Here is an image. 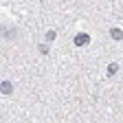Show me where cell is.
<instances>
[{
  "instance_id": "1",
  "label": "cell",
  "mask_w": 123,
  "mask_h": 123,
  "mask_svg": "<svg viewBox=\"0 0 123 123\" xmlns=\"http://www.w3.org/2000/svg\"><path fill=\"white\" fill-rule=\"evenodd\" d=\"M90 42V35L88 33H77L75 35V46H86Z\"/></svg>"
},
{
  "instance_id": "2",
  "label": "cell",
  "mask_w": 123,
  "mask_h": 123,
  "mask_svg": "<svg viewBox=\"0 0 123 123\" xmlns=\"http://www.w3.org/2000/svg\"><path fill=\"white\" fill-rule=\"evenodd\" d=\"M110 37L112 40H123V31L121 29H110Z\"/></svg>"
},
{
  "instance_id": "3",
  "label": "cell",
  "mask_w": 123,
  "mask_h": 123,
  "mask_svg": "<svg viewBox=\"0 0 123 123\" xmlns=\"http://www.w3.org/2000/svg\"><path fill=\"white\" fill-rule=\"evenodd\" d=\"M11 92H13V86H11L9 81H5V84H2V95H11Z\"/></svg>"
},
{
  "instance_id": "4",
  "label": "cell",
  "mask_w": 123,
  "mask_h": 123,
  "mask_svg": "<svg viewBox=\"0 0 123 123\" xmlns=\"http://www.w3.org/2000/svg\"><path fill=\"white\" fill-rule=\"evenodd\" d=\"M117 70H119V64H114V62H112V64L108 66V77H112V75H114Z\"/></svg>"
},
{
  "instance_id": "5",
  "label": "cell",
  "mask_w": 123,
  "mask_h": 123,
  "mask_svg": "<svg viewBox=\"0 0 123 123\" xmlns=\"http://www.w3.org/2000/svg\"><path fill=\"white\" fill-rule=\"evenodd\" d=\"M40 53H42V55H49V46H44V44H40Z\"/></svg>"
},
{
  "instance_id": "6",
  "label": "cell",
  "mask_w": 123,
  "mask_h": 123,
  "mask_svg": "<svg viewBox=\"0 0 123 123\" xmlns=\"http://www.w3.org/2000/svg\"><path fill=\"white\" fill-rule=\"evenodd\" d=\"M46 40L53 42V40H55V31H49V33H46Z\"/></svg>"
}]
</instances>
